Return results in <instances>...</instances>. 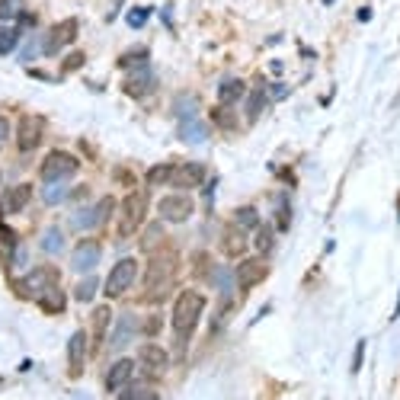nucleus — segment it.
<instances>
[{"mask_svg":"<svg viewBox=\"0 0 400 400\" xmlns=\"http://www.w3.org/2000/svg\"><path fill=\"white\" fill-rule=\"evenodd\" d=\"M263 275H266V266L256 263V259H247V263L237 266V285H241V288H253Z\"/></svg>","mask_w":400,"mask_h":400,"instance_id":"a211bd4d","label":"nucleus"},{"mask_svg":"<svg viewBox=\"0 0 400 400\" xmlns=\"http://www.w3.org/2000/svg\"><path fill=\"white\" fill-rule=\"evenodd\" d=\"M17 39H19L17 29H0V55H10L13 45H17Z\"/></svg>","mask_w":400,"mask_h":400,"instance_id":"a878e982","label":"nucleus"},{"mask_svg":"<svg viewBox=\"0 0 400 400\" xmlns=\"http://www.w3.org/2000/svg\"><path fill=\"white\" fill-rule=\"evenodd\" d=\"M150 87H154V77H150L148 64L128 71V80H125V93H128V96H144Z\"/></svg>","mask_w":400,"mask_h":400,"instance_id":"ddd939ff","label":"nucleus"},{"mask_svg":"<svg viewBox=\"0 0 400 400\" xmlns=\"http://www.w3.org/2000/svg\"><path fill=\"white\" fill-rule=\"evenodd\" d=\"M180 138H183L186 144H202L209 138V132H205V125L199 122V116H186V119H180Z\"/></svg>","mask_w":400,"mask_h":400,"instance_id":"dca6fc26","label":"nucleus"},{"mask_svg":"<svg viewBox=\"0 0 400 400\" xmlns=\"http://www.w3.org/2000/svg\"><path fill=\"white\" fill-rule=\"evenodd\" d=\"M173 186H180V189H195V186L205 183V167L202 164H183V167L173 170V180H170Z\"/></svg>","mask_w":400,"mask_h":400,"instance_id":"9b49d317","label":"nucleus"},{"mask_svg":"<svg viewBox=\"0 0 400 400\" xmlns=\"http://www.w3.org/2000/svg\"><path fill=\"white\" fill-rule=\"evenodd\" d=\"M218 96H221V103H234L243 96V84L241 80H225V84L218 87Z\"/></svg>","mask_w":400,"mask_h":400,"instance_id":"5701e85b","label":"nucleus"},{"mask_svg":"<svg viewBox=\"0 0 400 400\" xmlns=\"http://www.w3.org/2000/svg\"><path fill=\"white\" fill-rule=\"evenodd\" d=\"M0 243H3V247H7L10 253H13V250L19 247V243H17V234L10 231V227H0Z\"/></svg>","mask_w":400,"mask_h":400,"instance_id":"7c9ffc66","label":"nucleus"},{"mask_svg":"<svg viewBox=\"0 0 400 400\" xmlns=\"http://www.w3.org/2000/svg\"><path fill=\"white\" fill-rule=\"evenodd\" d=\"M125 397H157V391H150V388H144V384H138V388H132V391H125Z\"/></svg>","mask_w":400,"mask_h":400,"instance_id":"72a5a7b5","label":"nucleus"},{"mask_svg":"<svg viewBox=\"0 0 400 400\" xmlns=\"http://www.w3.org/2000/svg\"><path fill=\"white\" fill-rule=\"evenodd\" d=\"M42 132H45V119L42 116H26L23 122H19V148L33 150L35 144L42 141Z\"/></svg>","mask_w":400,"mask_h":400,"instance_id":"9d476101","label":"nucleus"},{"mask_svg":"<svg viewBox=\"0 0 400 400\" xmlns=\"http://www.w3.org/2000/svg\"><path fill=\"white\" fill-rule=\"evenodd\" d=\"M237 225L241 227H256L259 225L256 209H237Z\"/></svg>","mask_w":400,"mask_h":400,"instance_id":"bb28decb","label":"nucleus"},{"mask_svg":"<svg viewBox=\"0 0 400 400\" xmlns=\"http://www.w3.org/2000/svg\"><path fill=\"white\" fill-rule=\"evenodd\" d=\"M132 375H134V362H132V358H119V362H112L109 372H106V391L119 394L122 388H128Z\"/></svg>","mask_w":400,"mask_h":400,"instance_id":"6e6552de","label":"nucleus"},{"mask_svg":"<svg viewBox=\"0 0 400 400\" xmlns=\"http://www.w3.org/2000/svg\"><path fill=\"white\" fill-rule=\"evenodd\" d=\"M141 365L148 375H160L164 368H167V352L160 349V346H154V342H148V346H141Z\"/></svg>","mask_w":400,"mask_h":400,"instance_id":"4468645a","label":"nucleus"},{"mask_svg":"<svg viewBox=\"0 0 400 400\" xmlns=\"http://www.w3.org/2000/svg\"><path fill=\"white\" fill-rule=\"evenodd\" d=\"M157 327H160V320H157V317H150V320H148V330H150V333H157Z\"/></svg>","mask_w":400,"mask_h":400,"instance_id":"58836bf2","label":"nucleus"},{"mask_svg":"<svg viewBox=\"0 0 400 400\" xmlns=\"http://www.w3.org/2000/svg\"><path fill=\"white\" fill-rule=\"evenodd\" d=\"M134 279H138V263H134V259H119L116 266H112V272H109V279H106V295L119 298Z\"/></svg>","mask_w":400,"mask_h":400,"instance_id":"20e7f679","label":"nucleus"},{"mask_svg":"<svg viewBox=\"0 0 400 400\" xmlns=\"http://www.w3.org/2000/svg\"><path fill=\"white\" fill-rule=\"evenodd\" d=\"M64 199V189H61V186H45V202H61Z\"/></svg>","mask_w":400,"mask_h":400,"instance_id":"473e14b6","label":"nucleus"},{"mask_svg":"<svg viewBox=\"0 0 400 400\" xmlns=\"http://www.w3.org/2000/svg\"><path fill=\"white\" fill-rule=\"evenodd\" d=\"M106 327H109V311L103 308V311H96V333H103Z\"/></svg>","mask_w":400,"mask_h":400,"instance_id":"f704fd0d","label":"nucleus"},{"mask_svg":"<svg viewBox=\"0 0 400 400\" xmlns=\"http://www.w3.org/2000/svg\"><path fill=\"white\" fill-rule=\"evenodd\" d=\"M157 237H160V227H148V237H144V250H150V247L157 243Z\"/></svg>","mask_w":400,"mask_h":400,"instance_id":"c9c22d12","label":"nucleus"},{"mask_svg":"<svg viewBox=\"0 0 400 400\" xmlns=\"http://www.w3.org/2000/svg\"><path fill=\"white\" fill-rule=\"evenodd\" d=\"M23 13V0H0V19H13Z\"/></svg>","mask_w":400,"mask_h":400,"instance_id":"393cba45","label":"nucleus"},{"mask_svg":"<svg viewBox=\"0 0 400 400\" xmlns=\"http://www.w3.org/2000/svg\"><path fill=\"white\" fill-rule=\"evenodd\" d=\"M243 250V241H241V234H237V231H227V241H225V253H227V256H231V253H241Z\"/></svg>","mask_w":400,"mask_h":400,"instance_id":"c85d7f7f","label":"nucleus"},{"mask_svg":"<svg viewBox=\"0 0 400 400\" xmlns=\"http://www.w3.org/2000/svg\"><path fill=\"white\" fill-rule=\"evenodd\" d=\"M173 164H157V167L148 170V183L150 186H167L170 180H173Z\"/></svg>","mask_w":400,"mask_h":400,"instance_id":"4be33fe9","label":"nucleus"},{"mask_svg":"<svg viewBox=\"0 0 400 400\" xmlns=\"http://www.w3.org/2000/svg\"><path fill=\"white\" fill-rule=\"evenodd\" d=\"M144 211H148V192H132L122 205V234H132L134 227L144 221Z\"/></svg>","mask_w":400,"mask_h":400,"instance_id":"39448f33","label":"nucleus"},{"mask_svg":"<svg viewBox=\"0 0 400 400\" xmlns=\"http://www.w3.org/2000/svg\"><path fill=\"white\" fill-rule=\"evenodd\" d=\"M148 13H150L148 7H141V10H132V13H128V26H134V29H138V26H144V19H148Z\"/></svg>","mask_w":400,"mask_h":400,"instance_id":"2f4dec72","label":"nucleus"},{"mask_svg":"<svg viewBox=\"0 0 400 400\" xmlns=\"http://www.w3.org/2000/svg\"><path fill=\"white\" fill-rule=\"evenodd\" d=\"M29 199H33V189H29L26 183L10 186L7 195H3V209H7L10 215H17V211H23L26 205H29Z\"/></svg>","mask_w":400,"mask_h":400,"instance_id":"2eb2a0df","label":"nucleus"},{"mask_svg":"<svg viewBox=\"0 0 400 400\" xmlns=\"http://www.w3.org/2000/svg\"><path fill=\"white\" fill-rule=\"evenodd\" d=\"M10 134V125H7V119H0V144H3V138Z\"/></svg>","mask_w":400,"mask_h":400,"instance_id":"4c0bfd02","label":"nucleus"},{"mask_svg":"<svg viewBox=\"0 0 400 400\" xmlns=\"http://www.w3.org/2000/svg\"><path fill=\"white\" fill-rule=\"evenodd\" d=\"M122 64H125V67H141V64H148V51H144V49L128 51L125 58H122Z\"/></svg>","mask_w":400,"mask_h":400,"instance_id":"cd10ccee","label":"nucleus"},{"mask_svg":"<svg viewBox=\"0 0 400 400\" xmlns=\"http://www.w3.org/2000/svg\"><path fill=\"white\" fill-rule=\"evenodd\" d=\"M51 285H58V269L55 266H39L19 282V295H23V298H42Z\"/></svg>","mask_w":400,"mask_h":400,"instance_id":"7ed1b4c3","label":"nucleus"},{"mask_svg":"<svg viewBox=\"0 0 400 400\" xmlns=\"http://www.w3.org/2000/svg\"><path fill=\"white\" fill-rule=\"evenodd\" d=\"M84 356H87V333L77 330L71 336V346H67V358H71V375H80L84 372Z\"/></svg>","mask_w":400,"mask_h":400,"instance_id":"f3484780","label":"nucleus"},{"mask_svg":"<svg viewBox=\"0 0 400 400\" xmlns=\"http://www.w3.org/2000/svg\"><path fill=\"white\" fill-rule=\"evenodd\" d=\"M362 352H365V342H358V349H356V365H352V372H358V368H362Z\"/></svg>","mask_w":400,"mask_h":400,"instance_id":"e433bc0d","label":"nucleus"},{"mask_svg":"<svg viewBox=\"0 0 400 400\" xmlns=\"http://www.w3.org/2000/svg\"><path fill=\"white\" fill-rule=\"evenodd\" d=\"M100 256H103V247H100V241H80L74 247V272H90L96 263H100Z\"/></svg>","mask_w":400,"mask_h":400,"instance_id":"0eeeda50","label":"nucleus"},{"mask_svg":"<svg viewBox=\"0 0 400 400\" xmlns=\"http://www.w3.org/2000/svg\"><path fill=\"white\" fill-rule=\"evenodd\" d=\"M253 231H256V241H253V243H256V253H259V256H269V253L275 250V231H272V227H266V225H256Z\"/></svg>","mask_w":400,"mask_h":400,"instance_id":"aec40b11","label":"nucleus"},{"mask_svg":"<svg viewBox=\"0 0 400 400\" xmlns=\"http://www.w3.org/2000/svg\"><path fill=\"white\" fill-rule=\"evenodd\" d=\"M205 314V298L199 292H180L173 304V330L180 340H189L199 327V317Z\"/></svg>","mask_w":400,"mask_h":400,"instance_id":"f257e3e1","label":"nucleus"},{"mask_svg":"<svg viewBox=\"0 0 400 400\" xmlns=\"http://www.w3.org/2000/svg\"><path fill=\"white\" fill-rule=\"evenodd\" d=\"M74 35H77V19H64V23L58 26H51V33L49 39H45V55H55L58 49H64L67 42H74Z\"/></svg>","mask_w":400,"mask_h":400,"instance_id":"1a4fd4ad","label":"nucleus"},{"mask_svg":"<svg viewBox=\"0 0 400 400\" xmlns=\"http://www.w3.org/2000/svg\"><path fill=\"white\" fill-rule=\"evenodd\" d=\"M61 247H64V241H61V231H45V237H42V250L45 253H61Z\"/></svg>","mask_w":400,"mask_h":400,"instance_id":"b1692460","label":"nucleus"},{"mask_svg":"<svg viewBox=\"0 0 400 400\" xmlns=\"http://www.w3.org/2000/svg\"><path fill=\"white\" fill-rule=\"evenodd\" d=\"M157 211H160V218L164 221H186V218L192 215V199L189 195H167V199H160V205H157Z\"/></svg>","mask_w":400,"mask_h":400,"instance_id":"423d86ee","label":"nucleus"},{"mask_svg":"<svg viewBox=\"0 0 400 400\" xmlns=\"http://www.w3.org/2000/svg\"><path fill=\"white\" fill-rule=\"evenodd\" d=\"M93 295H96V282H93V279H87V282L77 285V301H90Z\"/></svg>","mask_w":400,"mask_h":400,"instance_id":"c756f323","label":"nucleus"},{"mask_svg":"<svg viewBox=\"0 0 400 400\" xmlns=\"http://www.w3.org/2000/svg\"><path fill=\"white\" fill-rule=\"evenodd\" d=\"M109 209H112V199H103L96 209H84V211H77L74 218H71V225L74 227H93V225H103L109 218Z\"/></svg>","mask_w":400,"mask_h":400,"instance_id":"f8f14e48","label":"nucleus"},{"mask_svg":"<svg viewBox=\"0 0 400 400\" xmlns=\"http://www.w3.org/2000/svg\"><path fill=\"white\" fill-rule=\"evenodd\" d=\"M134 330H138V320H134L132 314H125L122 320H119L116 333H112V349H122V346H125V342L134 336Z\"/></svg>","mask_w":400,"mask_h":400,"instance_id":"6ab92c4d","label":"nucleus"},{"mask_svg":"<svg viewBox=\"0 0 400 400\" xmlns=\"http://www.w3.org/2000/svg\"><path fill=\"white\" fill-rule=\"evenodd\" d=\"M39 304H42V308L49 311V314H61V311H64V295H61L58 285H51L49 292H45L42 298H39Z\"/></svg>","mask_w":400,"mask_h":400,"instance_id":"412c9836","label":"nucleus"},{"mask_svg":"<svg viewBox=\"0 0 400 400\" xmlns=\"http://www.w3.org/2000/svg\"><path fill=\"white\" fill-rule=\"evenodd\" d=\"M77 164L80 160L74 154H64V150H51L49 157L42 160V180L45 183H58V180H67V176L77 173Z\"/></svg>","mask_w":400,"mask_h":400,"instance_id":"f03ea898","label":"nucleus"}]
</instances>
